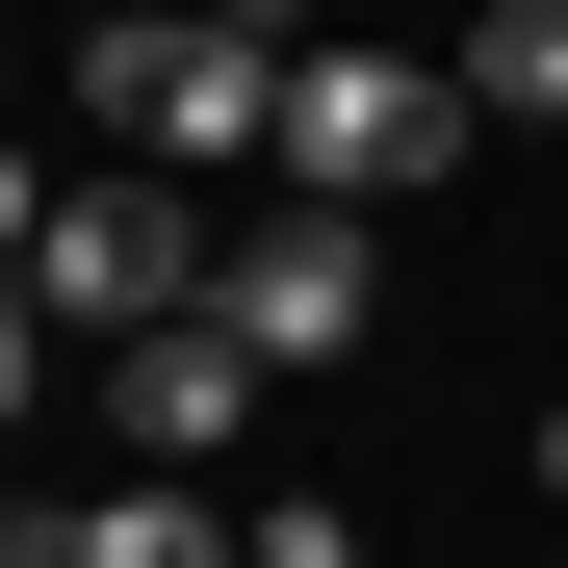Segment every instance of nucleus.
Masks as SVG:
<instances>
[{
	"label": "nucleus",
	"mask_w": 568,
	"mask_h": 568,
	"mask_svg": "<svg viewBox=\"0 0 568 568\" xmlns=\"http://www.w3.org/2000/svg\"><path fill=\"white\" fill-rule=\"evenodd\" d=\"M0 233H27V388H52V362H130V336H181V311L233 284V233L181 207L155 155H130V181H27Z\"/></svg>",
	"instance_id": "f257e3e1"
},
{
	"label": "nucleus",
	"mask_w": 568,
	"mask_h": 568,
	"mask_svg": "<svg viewBox=\"0 0 568 568\" xmlns=\"http://www.w3.org/2000/svg\"><path fill=\"white\" fill-rule=\"evenodd\" d=\"M78 130H130L155 181H233V155H284V27H233V0H104V27H78Z\"/></svg>",
	"instance_id": "f03ea898"
},
{
	"label": "nucleus",
	"mask_w": 568,
	"mask_h": 568,
	"mask_svg": "<svg viewBox=\"0 0 568 568\" xmlns=\"http://www.w3.org/2000/svg\"><path fill=\"white\" fill-rule=\"evenodd\" d=\"M258 181H311V207H414V181H465V52H284V155Z\"/></svg>",
	"instance_id": "7ed1b4c3"
},
{
	"label": "nucleus",
	"mask_w": 568,
	"mask_h": 568,
	"mask_svg": "<svg viewBox=\"0 0 568 568\" xmlns=\"http://www.w3.org/2000/svg\"><path fill=\"white\" fill-rule=\"evenodd\" d=\"M207 311L258 336V362H362V311H388V258H362V207H311V181H258V233H233V284Z\"/></svg>",
	"instance_id": "20e7f679"
},
{
	"label": "nucleus",
	"mask_w": 568,
	"mask_h": 568,
	"mask_svg": "<svg viewBox=\"0 0 568 568\" xmlns=\"http://www.w3.org/2000/svg\"><path fill=\"white\" fill-rule=\"evenodd\" d=\"M78 388H104V439H130V465H233V414L284 388V362H258L233 311H181V336H130V362H78Z\"/></svg>",
	"instance_id": "39448f33"
},
{
	"label": "nucleus",
	"mask_w": 568,
	"mask_h": 568,
	"mask_svg": "<svg viewBox=\"0 0 568 568\" xmlns=\"http://www.w3.org/2000/svg\"><path fill=\"white\" fill-rule=\"evenodd\" d=\"M52 568H258L233 517H207V465H130V491H78V517H27Z\"/></svg>",
	"instance_id": "423d86ee"
},
{
	"label": "nucleus",
	"mask_w": 568,
	"mask_h": 568,
	"mask_svg": "<svg viewBox=\"0 0 568 568\" xmlns=\"http://www.w3.org/2000/svg\"><path fill=\"white\" fill-rule=\"evenodd\" d=\"M465 130H568V0H465Z\"/></svg>",
	"instance_id": "0eeeda50"
},
{
	"label": "nucleus",
	"mask_w": 568,
	"mask_h": 568,
	"mask_svg": "<svg viewBox=\"0 0 568 568\" xmlns=\"http://www.w3.org/2000/svg\"><path fill=\"white\" fill-rule=\"evenodd\" d=\"M258 568H362V517L336 491H258Z\"/></svg>",
	"instance_id": "6e6552de"
},
{
	"label": "nucleus",
	"mask_w": 568,
	"mask_h": 568,
	"mask_svg": "<svg viewBox=\"0 0 568 568\" xmlns=\"http://www.w3.org/2000/svg\"><path fill=\"white\" fill-rule=\"evenodd\" d=\"M542 491H568V414H542Z\"/></svg>",
	"instance_id": "1a4fd4ad"
},
{
	"label": "nucleus",
	"mask_w": 568,
	"mask_h": 568,
	"mask_svg": "<svg viewBox=\"0 0 568 568\" xmlns=\"http://www.w3.org/2000/svg\"><path fill=\"white\" fill-rule=\"evenodd\" d=\"M0 568H52V542H0Z\"/></svg>",
	"instance_id": "9d476101"
},
{
	"label": "nucleus",
	"mask_w": 568,
	"mask_h": 568,
	"mask_svg": "<svg viewBox=\"0 0 568 568\" xmlns=\"http://www.w3.org/2000/svg\"><path fill=\"white\" fill-rule=\"evenodd\" d=\"M542 568H568V542H542Z\"/></svg>",
	"instance_id": "9b49d317"
}]
</instances>
